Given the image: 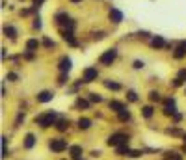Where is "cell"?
<instances>
[{
    "instance_id": "6da1fadb",
    "label": "cell",
    "mask_w": 186,
    "mask_h": 160,
    "mask_svg": "<svg viewBox=\"0 0 186 160\" xmlns=\"http://www.w3.org/2000/svg\"><path fill=\"white\" fill-rule=\"evenodd\" d=\"M54 121H56V114H54V112H47V114H41V116H37L36 118V123H39L43 128L52 127Z\"/></svg>"
},
{
    "instance_id": "7a4b0ae2",
    "label": "cell",
    "mask_w": 186,
    "mask_h": 160,
    "mask_svg": "<svg viewBox=\"0 0 186 160\" xmlns=\"http://www.w3.org/2000/svg\"><path fill=\"white\" fill-rule=\"evenodd\" d=\"M115 56H117V50H115V48H108L106 52H103V54H101L99 62H101L103 65H112V62L115 60Z\"/></svg>"
},
{
    "instance_id": "3957f363",
    "label": "cell",
    "mask_w": 186,
    "mask_h": 160,
    "mask_svg": "<svg viewBox=\"0 0 186 160\" xmlns=\"http://www.w3.org/2000/svg\"><path fill=\"white\" fill-rule=\"evenodd\" d=\"M125 142H128V138H127L125 134H121V132L112 134L110 138H108V145H113V147H117V145H121V143H125Z\"/></svg>"
},
{
    "instance_id": "277c9868",
    "label": "cell",
    "mask_w": 186,
    "mask_h": 160,
    "mask_svg": "<svg viewBox=\"0 0 186 160\" xmlns=\"http://www.w3.org/2000/svg\"><path fill=\"white\" fill-rule=\"evenodd\" d=\"M50 149L56 151V153H62V151L67 149V142H65V140H60V138H58V140H52V142H50Z\"/></svg>"
},
{
    "instance_id": "5b68a950",
    "label": "cell",
    "mask_w": 186,
    "mask_h": 160,
    "mask_svg": "<svg viewBox=\"0 0 186 160\" xmlns=\"http://www.w3.org/2000/svg\"><path fill=\"white\" fill-rule=\"evenodd\" d=\"M97 75H99V73H97V69H95V67H88V69H86V71H84V82H93V80H97Z\"/></svg>"
},
{
    "instance_id": "8992f818",
    "label": "cell",
    "mask_w": 186,
    "mask_h": 160,
    "mask_svg": "<svg viewBox=\"0 0 186 160\" xmlns=\"http://www.w3.org/2000/svg\"><path fill=\"white\" fill-rule=\"evenodd\" d=\"M58 69H60L62 73H69V71H71V60H69V58H62L60 63H58Z\"/></svg>"
},
{
    "instance_id": "52a82bcc",
    "label": "cell",
    "mask_w": 186,
    "mask_h": 160,
    "mask_svg": "<svg viewBox=\"0 0 186 160\" xmlns=\"http://www.w3.org/2000/svg\"><path fill=\"white\" fill-rule=\"evenodd\" d=\"M151 45H153L154 48H164V47H168V45H166V41H164V38H162V36H154V38L151 39Z\"/></svg>"
},
{
    "instance_id": "ba28073f",
    "label": "cell",
    "mask_w": 186,
    "mask_h": 160,
    "mask_svg": "<svg viewBox=\"0 0 186 160\" xmlns=\"http://www.w3.org/2000/svg\"><path fill=\"white\" fill-rule=\"evenodd\" d=\"M110 21L112 22H115V24H119V22L123 21V13H121L119 9H112L110 11Z\"/></svg>"
},
{
    "instance_id": "9c48e42d",
    "label": "cell",
    "mask_w": 186,
    "mask_h": 160,
    "mask_svg": "<svg viewBox=\"0 0 186 160\" xmlns=\"http://www.w3.org/2000/svg\"><path fill=\"white\" fill-rule=\"evenodd\" d=\"M69 153H71V157H73L74 160H80L82 147H80V145H71V147H69Z\"/></svg>"
},
{
    "instance_id": "30bf717a",
    "label": "cell",
    "mask_w": 186,
    "mask_h": 160,
    "mask_svg": "<svg viewBox=\"0 0 186 160\" xmlns=\"http://www.w3.org/2000/svg\"><path fill=\"white\" fill-rule=\"evenodd\" d=\"M52 97H54V95H52L50 91H41V93L37 95V101H39V102H48V101H52Z\"/></svg>"
},
{
    "instance_id": "8fae6325",
    "label": "cell",
    "mask_w": 186,
    "mask_h": 160,
    "mask_svg": "<svg viewBox=\"0 0 186 160\" xmlns=\"http://www.w3.org/2000/svg\"><path fill=\"white\" fill-rule=\"evenodd\" d=\"M34 143H36V136H34V134H26V138H24V147H26V149H32Z\"/></svg>"
},
{
    "instance_id": "7c38bea8",
    "label": "cell",
    "mask_w": 186,
    "mask_h": 160,
    "mask_svg": "<svg viewBox=\"0 0 186 160\" xmlns=\"http://www.w3.org/2000/svg\"><path fill=\"white\" fill-rule=\"evenodd\" d=\"M184 56H186V47L181 43V47H177V48H175V58H177V60H181V58H184Z\"/></svg>"
},
{
    "instance_id": "4fadbf2b",
    "label": "cell",
    "mask_w": 186,
    "mask_h": 160,
    "mask_svg": "<svg viewBox=\"0 0 186 160\" xmlns=\"http://www.w3.org/2000/svg\"><path fill=\"white\" fill-rule=\"evenodd\" d=\"M63 39L67 41L69 45H73V47H76V39H74V36H73V32H63Z\"/></svg>"
},
{
    "instance_id": "5bb4252c",
    "label": "cell",
    "mask_w": 186,
    "mask_h": 160,
    "mask_svg": "<svg viewBox=\"0 0 186 160\" xmlns=\"http://www.w3.org/2000/svg\"><path fill=\"white\" fill-rule=\"evenodd\" d=\"M128 153H130V149H128V142L117 145V155H128Z\"/></svg>"
},
{
    "instance_id": "9a60e30c",
    "label": "cell",
    "mask_w": 186,
    "mask_h": 160,
    "mask_svg": "<svg viewBox=\"0 0 186 160\" xmlns=\"http://www.w3.org/2000/svg\"><path fill=\"white\" fill-rule=\"evenodd\" d=\"M89 127H91V121L88 119V118H80V119H78V128L86 130V128H89Z\"/></svg>"
},
{
    "instance_id": "2e32d148",
    "label": "cell",
    "mask_w": 186,
    "mask_h": 160,
    "mask_svg": "<svg viewBox=\"0 0 186 160\" xmlns=\"http://www.w3.org/2000/svg\"><path fill=\"white\" fill-rule=\"evenodd\" d=\"M110 108L113 110V112H121V110H125V106H123V102H117V101H112L110 102Z\"/></svg>"
},
{
    "instance_id": "e0dca14e",
    "label": "cell",
    "mask_w": 186,
    "mask_h": 160,
    "mask_svg": "<svg viewBox=\"0 0 186 160\" xmlns=\"http://www.w3.org/2000/svg\"><path fill=\"white\" fill-rule=\"evenodd\" d=\"M4 34H6L8 38H11V39H13V38L17 36V30H15L13 26H4Z\"/></svg>"
},
{
    "instance_id": "ac0fdd59",
    "label": "cell",
    "mask_w": 186,
    "mask_h": 160,
    "mask_svg": "<svg viewBox=\"0 0 186 160\" xmlns=\"http://www.w3.org/2000/svg\"><path fill=\"white\" fill-rule=\"evenodd\" d=\"M37 47H39V41L37 39H28L26 41V48H28V50H36Z\"/></svg>"
},
{
    "instance_id": "d6986e66",
    "label": "cell",
    "mask_w": 186,
    "mask_h": 160,
    "mask_svg": "<svg viewBox=\"0 0 186 160\" xmlns=\"http://www.w3.org/2000/svg\"><path fill=\"white\" fill-rule=\"evenodd\" d=\"M104 86H106L108 89H113V91H117V89L121 88V86H119L117 82H112V80H106V82H104Z\"/></svg>"
},
{
    "instance_id": "ffe728a7",
    "label": "cell",
    "mask_w": 186,
    "mask_h": 160,
    "mask_svg": "<svg viewBox=\"0 0 186 160\" xmlns=\"http://www.w3.org/2000/svg\"><path fill=\"white\" fill-rule=\"evenodd\" d=\"M153 112H154V110H153V106H143V108H142V114H143V118H151V116H153Z\"/></svg>"
},
{
    "instance_id": "44dd1931",
    "label": "cell",
    "mask_w": 186,
    "mask_h": 160,
    "mask_svg": "<svg viewBox=\"0 0 186 160\" xmlns=\"http://www.w3.org/2000/svg\"><path fill=\"white\" fill-rule=\"evenodd\" d=\"M117 116H119V119H121V121H127L128 118H130V112H128V110L125 108V110H121V112H119Z\"/></svg>"
},
{
    "instance_id": "7402d4cb",
    "label": "cell",
    "mask_w": 186,
    "mask_h": 160,
    "mask_svg": "<svg viewBox=\"0 0 186 160\" xmlns=\"http://www.w3.org/2000/svg\"><path fill=\"white\" fill-rule=\"evenodd\" d=\"M67 125H69V123H67L65 119H60L58 123H56V128H58V130H65V128H67Z\"/></svg>"
},
{
    "instance_id": "603a6c76",
    "label": "cell",
    "mask_w": 186,
    "mask_h": 160,
    "mask_svg": "<svg viewBox=\"0 0 186 160\" xmlns=\"http://www.w3.org/2000/svg\"><path fill=\"white\" fill-rule=\"evenodd\" d=\"M127 97H128V101H132V102H136L138 101V95H136V91H127Z\"/></svg>"
},
{
    "instance_id": "cb8c5ba5",
    "label": "cell",
    "mask_w": 186,
    "mask_h": 160,
    "mask_svg": "<svg viewBox=\"0 0 186 160\" xmlns=\"http://www.w3.org/2000/svg\"><path fill=\"white\" fill-rule=\"evenodd\" d=\"M89 101H91V102H101V95H97V93H89Z\"/></svg>"
},
{
    "instance_id": "d4e9b609",
    "label": "cell",
    "mask_w": 186,
    "mask_h": 160,
    "mask_svg": "<svg viewBox=\"0 0 186 160\" xmlns=\"http://www.w3.org/2000/svg\"><path fill=\"white\" fill-rule=\"evenodd\" d=\"M149 99H151V101H160V93H158V91H151V93H149Z\"/></svg>"
},
{
    "instance_id": "484cf974",
    "label": "cell",
    "mask_w": 186,
    "mask_h": 160,
    "mask_svg": "<svg viewBox=\"0 0 186 160\" xmlns=\"http://www.w3.org/2000/svg\"><path fill=\"white\" fill-rule=\"evenodd\" d=\"M76 106H78V108H88V106H89V102H88V101L78 99V101H76Z\"/></svg>"
},
{
    "instance_id": "4316f807",
    "label": "cell",
    "mask_w": 186,
    "mask_h": 160,
    "mask_svg": "<svg viewBox=\"0 0 186 160\" xmlns=\"http://www.w3.org/2000/svg\"><path fill=\"white\" fill-rule=\"evenodd\" d=\"M168 155H169V160H183V157L177 153H168Z\"/></svg>"
},
{
    "instance_id": "83f0119b",
    "label": "cell",
    "mask_w": 186,
    "mask_h": 160,
    "mask_svg": "<svg viewBox=\"0 0 186 160\" xmlns=\"http://www.w3.org/2000/svg\"><path fill=\"white\" fill-rule=\"evenodd\" d=\"M43 45H45V47H48V48H50V47H54V43L48 39V38H45V39H43Z\"/></svg>"
},
{
    "instance_id": "f1b7e54d",
    "label": "cell",
    "mask_w": 186,
    "mask_h": 160,
    "mask_svg": "<svg viewBox=\"0 0 186 160\" xmlns=\"http://www.w3.org/2000/svg\"><path fill=\"white\" fill-rule=\"evenodd\" d=\"M58 82H60V84H65V82H67V73H62V75H60V80H58Z\"/></svg>"
},
{
    "instance_id": "f546056e",
    "label": "cell",
    "mask_w": 186,
    "mask_h": 160,
    "mask_svg": "<svg viewBox=\"0 0 186 160\" xmlns=\"http://www.w3.org/2000/svg\"><path fill=\"white\" fill-rule=\"evenodd\" d=\"M142 67H143V62L136 60V62H134V69H142Z\"/></svg>"
},
{
    "instance_id": "4dcf8cb0",
    "label": "cell",
    "mask_w": 186,
    "mask_h": 160,
    "mask_svg": "<svg viewBox=\"0 0 186 160\" xmlns=\"http://www.w3.org/2000/svg\"><path fill=\"white\" fill-rule=\"evenodd\" d=\"M128 157H134V158H136V157H142V151H130Z\"/></svg>"
},
{
    "instance_id": "1f68e13d",
    "label": "cell",
    "mask_w": 186,
    "mask_h": 160,
    "mask_svg": "<svg viewBox=\"0 0 186 160\" xmlns=\"http://www.w3.org/2000/svg\"><path fill=\"white\" fill-rule=\"evenodd\" d=\"M6 80H17V75H15V73H8V75H6Z\"/></svg>"
},
{
    "instance_id": "d6a6232c",
    "label": "cell",
    "mask_w": 186,
    "mask_h": 160,
    "mask_svg": "<svg viewBox=\"0 0 186 160\" xmlns=\"http://www.w3.org/2000/svg\"><path fill=\"white\" fill-rule=\"evenodd\" d=\"M177 78L186 80V69H183V71H179V77H177Z\"/></svg>"
},
{
    "instance_id": "836d02e7",
    "label": "cell",
    "mask_w": 186,
    "mask_h": 160,
    "mask_svg": "<svg viewBox=\"0 0 186 160\" xmlns=\"http://www.w3.org/2000/svg\"><path fill=\"white\" fill-rule=\"evenodd\" d=\"M24 58H26V60H32V58H34V54H32V50H28V52L24 54Z\"/></svg>"
},
{
    "instance_id": "e575fe53",
    "label": "cell",
    "mask_w": 186,
    "mask_h": 160,
    "mask_svg": "<svg viewBox=\"0 0 186 160\" xmlns=\"http://www.w3.org/2000/svg\"><path fill=\"white\" fill-rule=\"evenodd\" d=\"M181 84H183V80H181V78H175V80H173V86H181Z\"/></svg>"
},
{
    "instance_id": "d590c367",
    "label": "cell",
    "mask_w": 186,
    "mask_h": 160,
    "mask_svg": "<svg viewBox=\"0 0 186 160\" xmlns=\"http://www.w3.org/2000/svg\"><path fill=\"white\" fill-rule=\"evenodd\" d=\"M34 28H41V22H39V19H36V22H34Z\"/></svg>"
},
{
    "instance_id": "8d00e7d4",
    "label": "cell",
    "mask_w": 186,
    "mask_h": 160,
    "mask_svg": "<svg viewBox=\"0 0 186 160\" xmlns=\"http://www.w3.org/2000/svg\"><path fill=\"white\" fill-rule=\"evenodd\" d=\"M184 145H186V134H184Z\"/></svg>"
},
{
    "instance_id": "74e56055",
    "label": "cell",
    "mask_w": 186,
    "mask_h": 160,
    "mask_svg": "<svg viewBox=\"0 0 186 160\" xmlns=\"http://www.w3.org/2000/svg\"><path fill=\"white\" fill-rule=\"evenodd\" d=\"M71 2H80V0H71Z\"/></svg>"
},
{
    "instance_id": "f35d334b",
    "label": "cell",
    "mask_w": 186,
    "mask_h": 160,
    "mask_svg": "<svg viewBox=\"0 0 186 160\" xmlns=\"http://www.w3.org/2000/svg\"><path fill=\"white\" fill-rule=\"evenodd\" d=\"M183 45H184V47H186V41H184V43H183Z\"/></svg>"
},
{
    "instance_id": "ab89813d",
    "label": "cell",
    "mask_w": 186,
    "mask_h": 160,
    "mask_svg": "<svg viewBox=\"0 0 186 160\" xmlns=\"http://www.w3.org/2000/svg\"><path fill=\"white\" fill-rule=\"evenodd\" d=\"M184 151H186V145H184Z\"/></svg>"
}]
</instances>
